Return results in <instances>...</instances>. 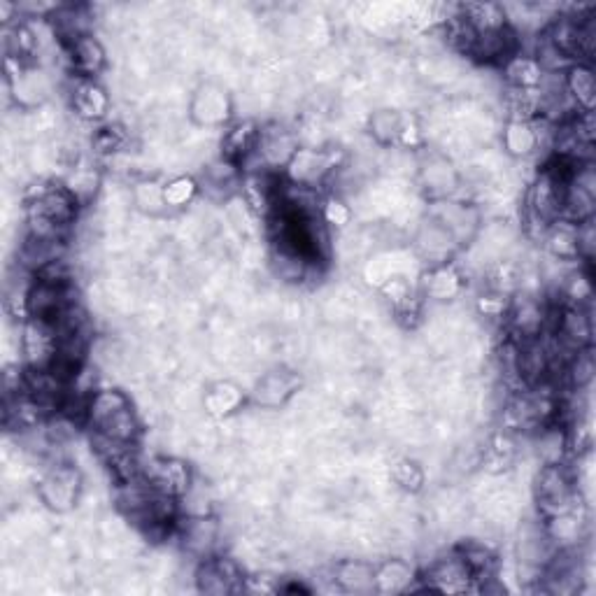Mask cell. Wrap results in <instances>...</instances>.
I'll return each mask as SVG.
<instances>
[{
  "mask_svg": "<svg viewBox=\"0 0 596 596\" xmlns=\"http://www.w3.org/2000/svg\"><path fill=\"white\" fill-rule=\"evenodd\" d=\"M503 145L513 156H531L543 147V131L538 119L524 122V119H510L503 131Z\"/></svg>",
  "mask_w": 596,
  "mask_h": 596,
  "instance_id": "e0dca14e",
  "label": "cell"
},
{
  "mask_svg": "<svg viewBox=\"0 0 596 596\" xmlns=\"http://www.w3.org/2000/svg\"><path fill=\"white\" fill-rule=\"evenodd\" d=\"M296 389V378L287 371H275L266 375L257 387V401L264 406H282Z\"/></svg>",
  "mask_w": 596,
  "mask_h": 596,
  "instance_id": "44dd1931",
  "label": "cell"
},
{
  "mask_svg": "<svg viewBox=\"0 0 596 596\" xmlns=\"http://www.w3.org/2000/svg\"><path fill=\"white\" fill-rule=\"evenodd\" d=\"M87 424L94 434L112 441L136 443L140 436V420L131 406V399L119 389H98L91 392L87 403Z\"/></svg>",
  "mask_w": 596,
  "mask_h": 596,
  "instance_id": "6da1fadb",
  "label": "cell"
},
{
  "mask_svg": "<svg viewBox=\"0 0 596 596\" xmlns=\"http://www.w3.org/2000/svg\"><path fill=\"white\" fill-rule=\"evenodd\" d=\"M261 129L254 122H238L233 124L222 138V154L231 163H245L250 156L257 152Z\"/></svg>",
  "mask_w": 596,
  "mask_h": 596,
  "instance_id": "2e32d148",
  "label": "cell"
},
{
  "mask_svg": "<svg viewBox=\"0 0 596 596\" xmlns=\"http://www.w3.org/2000/svg\"><path fill=\"white\" fill-rule=\"evenodd\" d=\"M140 475L156 492L182 499L191 489V471L182 459L175 457H152L140 464Z\"/></svg>",
  "mask_w": 596,
  "mask_h": 596,
  "instance_id": "5b68a950",
  "label": "cell"
},
{
  "mask_svg": "<svg viewBox=\"0 0 596 596\" xmlns=\"http://www.w3.org/2000/svg\"><path fill=\"white\" fill-rule=\"evenodd\" d=\"M298 152V140L292 131H287L285 126L271 124L259 133V143L254 156L261 161V166L266 170L273 168H287L289 161L294 159Z\"/></svg>",
  "mask_w": 596,
  "mask_h": 596,
  "instance_id": "9c48e42d",
  "label": "cell"
},
{
  "mask_svg": "<svg viewBox=\"0 0 596 596\" xmlns=\"http://www.w3.org/2000/svg\"><path fill=\"white\" fill-rule=\"evenodd\" d=\"M434 219L450 236L457 240V245H466L480 231V215L473 205L459 201H441L436 203Z\"/></svg>",
  "mask_w": 596,
  "mask_h": 596,
  "instance_id": "30bf717a",
  "label": "cell"
},
{
  "mask_svg": "<svg viewBox=\"0 0 596 596\" xmlns=\"http://www.w3.org/2000/svg\"><path fill=\"white\" fill-rule=\"evenodd\" d=\"M394 478L401 487L410 489V492H417V489H420L422 482H424V473H422L420 466L413 464V461H399V464H396Z\"/></svg>",
  "mask_w": 596,
  "mask_h": 596,
  "instance_id": "f546056e",
  "label": "cell"
},
{
  "mask_svg": "<svg viewBox=\"0 0 596 596\" xmlns=\"http://www.w3.org/2000/svg\"><path fill=\"white\" fill-rule=\"evenodd\" d=\"M80 494L82 475L75 466L56 464L42 475L40 499L47 503V508L56 510V513H68L80 501Z\"/></svg>",
  "mask_w": 596,
  "mask_h": 596,
  "instance_id": "277c9868",
  "label": "cell"
},
{
  "mask_svg": "<svg viewBox=\"0 0 596 596\" xmlns=\"http://www.w3.org/2000/svg\"><path fill=\"white\" fill-rule=\"evenodd\" d=\"M333 580H336L343 592H352V594L375 592V569L366 562H357V559L338 564L336 571H333Z\"/></svg>",
  "mask_w": 596,
  "mask_h": 596,
  "instance_id": "d6986e66",
  "label": "cell"
},
{
  "mask_svg": "<svg viewBox=\"0 0 596 596\" xmlns=\"http://www.w3.org/2000/svg\"><path fill=\"white\" fill-rule=\"evenodd\" d=\"M208 406H210L212 413H217V415L229 413V410H233L238 406V389L231 387V385H217L210 392Z\"/></svg>",
  "mask_w": 596,
  "mask_h": 596,
  "instance_id": "83f0119b",
  "label": "cell"
},
{
  "mask_svg": "<svg viewBox=\"0 0 596 596\" xmlns=\"http://www.w3.org/2000/svg\"><path fill=\"white\" fill-rule=\"evenodd\" d=\"M182 541L184 548L194 552L198 557H210L212 548L219 541V524L208 515L189 517L187 524L182 527Z\"/></svg>",
  "mask_w": 596,
  "mask_h": 596,
  "instance_id": "ac0fdd59",
  "label": "cell"
},
{
  "mask_svg": "<svg viewBox=\"0 0 596 596\" xmlns=\"http://www.w3.org/2000/svg\"><path fill=\"white\" fill-rule=\"evenodd\" d=\"M70 98H73V110L82 119H89V122H98L110 110L108 91L96 80H77Z\"/></svg>",
  "mask_w": 596,
  "mask_h": 596,
  "instance_id": "9a60e30c",
  "label": "cell"
},
{
  "mask_svg": "<svg viewBox=\"0 0 596 596\" xmlns=\"http://www.w3.org/2000/svg\"><path fill=\"white\" fill-rule=\"evenodd\" d=\"M324 217H326V219H329V222H331V224H338V226H343V224L347 222V217H350V215H347V208H345V205H343V203H340V201H329V203H326Z\"/></svg>",
  "mask_w": 596,
  "mask_h": 596,
  "instance_id": "4dcf8cb0",
  "label": "cell"
},
{
  "mask_svg": "<svg viewBox=\"0 0 596 596\" xmlns=\"http://www.w3.org/2000/svg\"><path fill=\"white\" fill-rule=\"evenodd\" d=\"M506 70V80L513 89H536L543 80V68L531 54L517 52L503 63Z\"/></svg>",
  "mask_w": 596,
  "mask_h": 596,
  "instance_id": "ffe728a7",
  "label": "cell"
},
{
  "mask_svg": "<svg viewBox=\"0 0 596 596\" xmlns=\"http://www.w3.org/2000/svg\"><path fill=\"white\" fill-rule=\"evenodd\" d=\"M424 578H427V590L447 592V594L471 592L473 585L478 583L464 559L459 557V552H454L452 557L438 559V562L431 564Z\"/></svg>",
  "mask_w": 596,
  "mask_h": 596,
  "instance_id": "ba28073f",
  "label": "cell"
},
{
  "mask_svg": "<svg viewBox=\"0 0 596 596\" xmlns=\"http://www.w3.org/2000/svg\"><path fill=\"white\" fill-rule=\"evenodd\" d=\"M194 112H205L201 117V124H219L226 117V112H229L226 96L215 87L203 89L194 101Z\"/></svg>",
  "mask_w": 596,
  "mask_h": 596,
  "instance_id": "484cf974",
  "label": "cell"
},
{
  "mask_svg": "<svg viewBox=\"0 0 596 596\" xmlns=\"http://www.w3.org/2000/svg\"><path fill=\"white\" fill-rule=\"evenodd\" d=\"M536 503L545 520L578 508V480L564 461L541 466L536 478Z\"/></svg>",
  "mask_w": 596,
  "mask_h": 596,
  "instance_id": "7a4b0ae2",
  "label": "cell"
},
{
  "mask_svg": "<svg viewBox=\"0 0 596 596\" xmlns=\"http://www.w3.org/2000/svg\"><path fill=\"white\" fill-rule=\"evenodd\" d=\"M63 49H66L68 54L70 68L75 70L80 80H94L96 75L103 73L108 54H105V47L101 45V40L94 38L91 33L73 40Z\"/></svg>",
  "mask_w": 596,
  "mask_h": 596,
  "instance_id": "8fae6325",
  "label": "cell"
},
{
  "mask_svg": "<svg viewBox=\"0 0 596 596\" xmlns=\"http://www.w3.org/2000/svg\"><path fill=\"white\" fill-rule=\"evenodd\" d=\"M422 182L429 189V194L434 198H445L450 191L457 187V175L450 163L445 159H431L427 166L422 168Z\"/></svg>",
  "mask_w": 596,
  "mask_h": 596,
  "instance_id": "603a6c76",
  "label": "cell"
},
{
  "mask_svg": "<svg viewBox=\"0 0 596 596\" xmlns=\"http://www.w3.org/2000/svg\"><path fill=\"white\" fill-rule=\"evenodd\" d=\"M596 252V231H594V219H587V222L578 224V257L585 264H592Z\"/></svg>",
  "mask_w": 596,
  "mask_h": 596,
  "instance_id": "f1b7e54d",
  "label": "cell"
},
{
  "mask_svg": "<svg viewBox=\"0 0 596 596\" xmlns=\"http://www.w3.org/2000/svg\"><path fill=\"white\" fill-rule=\"evenodd\" d=\"M461 289V275L454 271L450 264L431 266L424 280V294L436 298V301H447V298L457 296Z\"/></svg>",
  "mask_w": 596,
  "mask_h": 596,
  "instance_id": "7402d4cb",
  "label": "cell"
},
{
  "mask_svg": "<svg viewBox=\"0 0 596 596\" xmlns=\"http://www.w3.org/2000/svg\"><path fill=\"white\" fill-rule=\"evenodd\" d=\"M285 170L292 184L317 189V184H322L338 170V154L326 152V149H298Z\"/></svg>",
  "mask_w": 596,
  "mask_h": 596,
  "instance_id": "8992f818",
  "label": "cell"
},
{
  "mask_svg": "<svg viewBox=\"0 0 596 596\" xmlns=\"http://www.w3.org/2000/svg\"><path fill=\"white\" fill-rule=\"evenodd\" d=\"M196 583L205 594H233L243 590V571L229 557H205L196 571Z\"/></svg>",
  "mask_w": 596,
  "mask_h": 596,
  "instance_id": "52a82bcc",
  "label": "cell"
},
{
  "mask_svg": "<svg viewBox=\"0 0 596 596\" xmlns=\"http://www.w3.org/2000/svg\"><path fill=\"white\" fill-rule=\"evenodd\" d=\"M371 133L380 145H392L406 136L403 117L394 110H380L371 117Z\"/></svg>",
  "mask_w": 596,
  "mask_h": 596,
  "instance_id": "d4e9b609",
  "label": "cell"
},
{
  "mask_svg": "<svg viewBox=\"0 0 596 596\" xmlns=\"http://www.w3.org/2000/svg\"><path fill=\"white\" fill-rule=\"evenodd\" d=\"M196 194V184L189 177H175L163 187V203L166 208H182L187 205Z\"/></svg>",
  "mask_w": 596,
  "mask_h": 596,
  "instance_id": "4316f807",
  "label": "cell"
},
{
  "mask_svg": "<svg viewBox=\"0 0 596 596\" xmlns=\"http://www.w3.org/2000/svg\"><path fill=\"white\" fill-rule=\"evenodd\" d=\"M545 250L555 261L562 264H571V261H580L578 257V224L569 222V219H557L548 226L543 236Z\"/></svg>",
  "mask_w": 596,
  "mask_h": 596,
  "instance_id": "5bb4252c",
  "label": "cell"
},
{
  "mask_svg": "<svg viewBox=\"0 0 596 596\" xmlns=\"http://www.w3.org/2000/svg\"><path fill=\"white\" fill-rule=\"evenodd\" d=\"M566 94L578 112H594L596 105V77L590 63H573L564 73Z\"/></svg>",
  "mask_w": 596,
  "mask_h": 596,
  "instance_id": "4fadbf2b",
  "label": "cell"
},
{
  "mask_svg": "<svg viewBox=\"0 0 596 596\" xmlns=\"http://www.w3.org/2000/svg\"><path fill=\"white\" fill-rule=\"evenodd\" d=\"M21 352H24L26 366L33 371L52 368L59 354V329L52 319L28 317L21 331Z\"/></svg>",
  "mask_w": 596,
  "mask_h": 596,
  "instance_id": "3957f363",
  "label": "cell"
},
{
  "mask_svg": "<svg viewBox=\"0 0 596 596\" xmlns=\"http://www.w3.org/2000/svg\"><path fill=\"white\" fill-rule=\"evenodd\" d=\"M410 580H413V571L399 559L375 569V590L380 592H410Z\"/></svg>",
  "mask_w": 596,
  "mask_h": 596,
  "instance_id": "cb8c5ba5",
  "label": "cell"
},
{
  "mask_svg": "<svg viewBox=\"0 0 596 596\" xmlns=\"http://www.w3.org/2000/svg\"><path fill=\"white\" fill-rule=\"evenodd\" d=\"M415 247L417 252L422 254V259H427L431 266L447 264V261L452 259V254L459 250L457 240H454L434 217L420 226L415 238Z\"/></svg>",
  "mask_w": 596,
  "mask_h": 596,
  "instance_id": "7c38bea8",
  "label": "cell"
}]
</instances>
